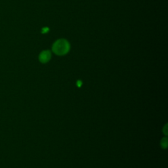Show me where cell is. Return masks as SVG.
<instances>
[{"instance_id": "obj_3", "label": "cell", "mask_w": 168, "mask_h": 168, "mask_svg": "<svg viewBox=\"0 0 168 168\" xmlns=\"http://www.w3.org/2000/svg\"><path fill=\"white\" fill-rule=\"evenodd\" d=\"M161 145L162 146V148H166L167 146V138H164L162 139L161 141Z\"/></svg>"}, {"instance_id": "obj_1", "label": "cell", "mask_w": 168, "mask_h": 168, "mask_svg": "<svg viewBox=\"0 0 168 168\" xmlns=\"http://www.w3.org/2000/svg\"><path fill=\"white\" fill-rule=\"evenodd\" d=\"M53 51L57 55H64L70 50V44L66 40L60 39L57 40L53 46Z\"/></svg>"}, {"instance_id": "obj_2", "label": "cell", "mask_w": 168, "mask_h": 168, "mask_svg": "<svg viewBox=\"0 0 168 168\" xmlns=\"http://www.w3.org/2000/svg\"><path fill=\"white\" fill-rule=\"evenodd\" d=\"M51 57V52L49 51H42L40 56H39V59L40 61L42 63H46L47 62L49 61Z\"/></svg>"}]
</instances>
